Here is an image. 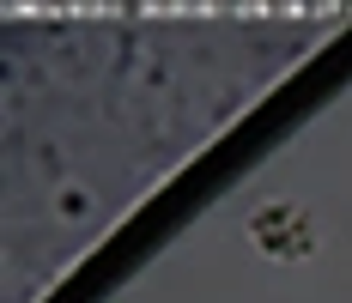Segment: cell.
Returning a JSON list of instances; mask_svg holds the SVG:
<instances>
[{"label": "cell", "mask_w": 352, "mask_h": 303, "mask_svg": "<svg viewBox=\"0 0 352 303\" xmlns=\"http://www.w3.org/2000/svg\"><path fill=\"white\" fill-rule=\"evenodd\" d=\"M255 243L267 249V255H280V261H292V255H310V218H304V206H261L255 212Z\"/></svg>", "instance_id": "1"}]
</instances>
